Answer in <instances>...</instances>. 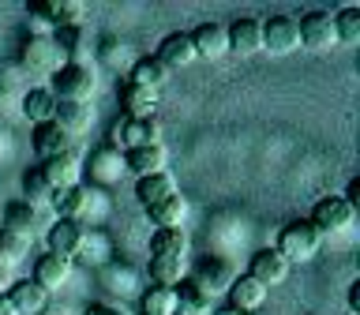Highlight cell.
I'll return each mask as SVG.
<instances>
[{"label":"cell","mask_w":360,"mask_h":315,"mask_svg":"<svg viewBox=\"0 0 360 315\" xmlns=\"http://www.w3.org/2000/svg\"><path fill=\"white\" fill-rule=\"evenodd\" d=\"M188 38L195 45V56H202V60H218V56L229 53V38H225L221 22H199Z\"/></svg>","instance_id":"cell-17"},{"label":"cell","mask_w":360,"mask_h":315,"mask_svg":"<svg viewBox=\"0 0 360 315\" xmlns=\"http://www.w3.org/2000/svg\"><path fill=\"white\" fill-rule=\"evenodd\" d=\"M109 143L128 154V150H135V146L162 143V128H158V120H117L112 131H109Z\"/></svg>","instance_id":"cell-5"},{"label":"cell","mask_w":360,"mask_h":315,"mask_svg":"<svg viewBox=\"0 0 360 315\" xmlns=\"http://www.w3.org/2000/svg\"><path fill=\"white\" fill-rule=\"evenodd\" d=\"M135 64L131 60V49H128V45H124V41H117V38H112V41H105V49H101V64Z\"/></svg>","instance_id":"cell-35"},{"label":"cell","mask_w":360,"mask_h":315,"mask_svg":"<svg viewBox=\"0 0 360 315\" xmlns=\"http://www.w3.org/2000/svg\"><path fill=\"white\" fill-rule=\"evenodd\" d=\"M169 79V72L162 64L154 60V56H139L131 68H128V83H135V86H146V90H158Z\"/></svg>","instance_id":"cell-28"},{"label":"cell","mask_w":360,"mask_h":315,"mask_svg":"<svg viewBox=\"0 0 360 315\" xmlns=\"http://www.w3.org/2000/svg\"><path fill=\"white\" fill-rule=\"evenodd\" d=\"M225 38H229V53L236 56H255L263 49V30H259V19H236L225 27Z\"/></svg>","instance_id":"cell-18"},{"label":"cell","mask_w":360,"mask_h":315,"mask_svg":"<svg viewBox=\"0 0 360 315\" xmlns=\"http://www.w3.org/2000/svg\"><path fill=\"white\" fill-rule=\"evenodd\" d=\"M53 112H56V98L49 86H34L22 94V117L34 120V124H53Z\"/></svg>","instance_id":"cell-25"},{"label":"cell","mask_w":360,"mask_h":315,"mask_svg":"<svg viewBox=\"0 0 360 315\" xmlns=\"http://www.w3.org/2000/svg\"><path fill=\"white\" fill-rule=\"evenodd\" d=\"M214 315H240V311H233V308H221V311H214Z\"/></svg>","instance_id":"cell-40"},{"label":"cell","mask_w":360,"mask_h":315,"mask_svg":"<svg viewBox=\"0 0 360 315\" xmlns=\"http://www.w3.org/2000/svg\"><path fill=\"white\" fill-rule=\"evenodd\" d=\"M41 176L49 191H60V188H79V176H83V158L79 150H68V154H56L49 162H41Z\"/></svg>","instance_id":"cell-10"},{"label":"cell","mask_w":360,"mask_h":315,"mask_svg":"<svg viewBox=\"0 0 360 315\" xmlns=\"http://www.w3.org/2000/svg\"><path fill=\"white\" fill-rule=\"evenodd\" d=\"M165 165H169V150H165L162 143H154V146H135V150L124 154V169H128V173H135V180L154 176V173H165Z\"/></svg>","instance_id":"cell-16"},{"label":"cell","mask_w":360,"mask_h":315,"mask_svg":"<svg viewBox=\"0 0 360 315\" xmlns=\"http://www.w3.org/2000/svg\"><path fill=\"white\" fill-rule=\"evenodd\" d=\"M278 252L285 255V263H311L315 255H319V248H323V236L319 229L308 221V218H300V221H289L285 229L278 233Z\"/></svg>","instance_id":"cell-2"},{"label":"cell","mask_w":360,"mask_h":315,"mask_svg":"<svg viewBox=\"0 0 360 315\" xmlns=\"http://www.w3.org/2000/svg\"><path fill=\"white\" fill-rule=\"evenodd\" d=\"M68 150H72V139H68L56 124H38V128H34V154H38L41 162H49L56 154H68Z\"/></svg>","instance_id":"cell-24"},{"label":"cell","mask_w":360,"mask_h":315,"mask_svg":"<svg viewBox=\"0 0 360 315\" xmlns=\"http://www.w3.org/2000/svg\"><path fill=\"white\" fill-rule=\"evenodd\" d=\"M308 221L319 229V236L345 233L349 225L356 221V207H353L345 195H323V199L311 207V218H308Z\"/></svg>","instance_id":"cell-4"},{"label":"cell","mask_w":360,"mask_h":315,"mask_svg":"<svg viewBox=\"0 0 360 315\" xmlns=\"http://www.w3.org/2000/svg\"><path fill=\"white\" fill-rule=\"evenodd\" d=\"M297 30H300V45L311 53H326L330 45H338L334 19L326 15V11H308V15L297 22Z\"/></svg>","instance_id":"cell-9"},{"label":"cell","mask_w":360,"mask_h":315,"mask_svg":"<svg viewBox=\"0 0 360 315\" xmlns=\"http://www.w3.org/2000/svg\"><path fill=\"white\" fill-rule=\"evenodd\" d=\"M233 266L229 263H225V259H202V263L195 266V274H191V281H195V285L202 289V292H207V297L214 300V297H218V292H229V285H233Z\"/></svg>","instance_id":"cell-13"},{"label":"cell","mask_w":360,"mask_h":315,"mask_svg":"<svg viewBox=\"0 0 360 315\" xmlns=\"http://www.w3.org/2000/svg\"><path fill=\"white\" fill-rule=\"evenodd\" d=\"M83 240H86V233H83L79 221H53L49 233H45L49 252L60 255V259H75L79 252H83Z\"/></svg>","instance_id":"cell-14"},{"label":"cell","mask_w":360,"mask_h":315,"mask_svg":"<svg viewBox=\"0 0 360 315\" xmlns=\"http://www.w3.org/2000/svg\"><path fill=\"white\" fill-rule=\"evenodd\" d=\"M184 252H188L184 229H154V236H150V259L154 255H184Z\"/></svg>","instance_id":"cell-31"},{"label":"cell","mask_w":360,"mask_h":315,"mask_svg":"<svg viewBox=\"0 0 360 315\" xmlns=\"http://www.w3.org/2000/svg\"><path fill=\"white\" fill-rule=\"evenodd\" d=\"M263 30V49L274 53V56H285L292 49H300V30H297V19L289 15H270L266 22H259Z\"/></svg>","instance_id":"cell-8"},{"label":"cell","mask_w":360,"mask_h":315,"mask_svg":"<svg viewBox=\"0 0 360 315\" xmlns=\"http://www.w3.org/2000/svg\"><path fill=\"white\" fill-rule=\"evenodd\" d=\"M117 98H120L124 120H154V112H158V90L135 86V83L124 79L120 90H117Z\"/></svg>","instance_id":"cell-11"},{"label":"cell","mask_w":360,"mask_h":315,"mask_svg":"<svg viewBox=\"0 0 360 315\" xmlns=\"http://www.w3.org/2000/svg\"><path fill=\"white\" fill-rule=\"evenodd\" d=\"M349 311H360V281L349 285Z\"/></svg>","instance_id":"cell-37"},{"label":"cell","mask_w":360,"mask_h":315,"mask_svg":"<svg viewBox=\"0 0 360 315\" xmlns=\"http://www.w3.org/2000/svg\"><path fill=\"white\" fill-rule=\"evenodd\" d=\"M143 315H176V292L150 285L143 292Z\"/></svg>","instance_id":"cell-33"},{"label":"cell","mask_w":360,"mask_h":315,"mask_svg":"<svg viewBox=\"0 0 360 315\" xmlns=\"http://www.w3.org/2000/svg\"><path fill=\"white\" fill-rule=\"evenodd\" d=\"M34 221H38V214L27 199H15L4 207V225L0 229H11V233H22V236H34Z\"/></svg>","instance_id":"cell-29"},{"label":"cell","mask_w":360,"mask_h":315,"mask_svg":"<svg viewBox=\"0 0 360 315\" xmlns=\"http://www.w3.org/2000/svg\"><path fill=\"white\" fill-rule=\"evenodd\" d=\"M19 60L30 68V72H56L60 64H68V56L56 49V41L49 38V34H30L27 41H22V53H19Z\"/></svg>","instance_id":"cell-6"},{"label":"cell","mask_w":360,"mask_h":315,"mask_svg":"<svg viewBox=\"0 0 360 315\" xmlns=\"http://www.w3.org/2000/svg\"><path fill=\"white\" fill-rule=\"evenodd\" d=\"M0 315H19V311H15V304L8 300V292H0Z\"/></svg>","instance_id":"cell-39"},{"label":"cell","mask_w":360,"mask_h":315,"mask_svg":"<svg viewBox=\"0 0 360 315\" xmlns=\"http://www.w3.org/2000/svg\"><path fill=\"white\" fill-rule=\"evenodd\" d=\"M86 188H60V191H53L49 195V207L56 210V218L60 221H79L83 218V210H86Z\"/></svg>","instance_id":"cell-23"},{"label":"cell","mask_w":360,"mask_h":315,"mask_svg":"<svg viewBox=\"0 0 360 315\" xmlns=\"http://www.w3.org/2000/svg\"><path fill=\"white\" fill-rule=\"evenodd\" d=\"M30 240H34V236H22V233L0 229V263H4V266L22 263V259H27V252H30Z\"/></svg>","instance_id":"cell-30"},{"label":"cell","mask_w":360,"mask_h":315,"mask_svg":"<svg viewBox=\"0 0 360 315\" xmlns=\"http://www.w3.org/2000/svg\"><path fill=\"white\" fill-rule=\"evenodd\" d=\"M289 263H285V255L278 252V248H259V252L252 255V266H248V278L259 281L263 289H274L281 285V281H289Z\"/></svg>","instance_id":"cell-7"},{"label":"cell","mask_w":360,"mask_h":315,"mask_svg":"<svg viewBox=\"0 0 360 315\" xmlns=\"http://www.w3.org/2000/svg\"><path fill=\"white\" fill-rule=\"evenodd\" d=\"M27 11H30L38 34H53L60 27H79V19H83V4L79 0H30Z\"/></svg>","instance_id":"cell-3"},{"label":"cell","mask_w":360,"mask_h":315,"mask_svg":"<svg viewBox=\"0 0 360 315\" xmlns=\"http://www.w3.org/2000/svg\"><path fill=\"white\" fill-rule=\"evenodd\" d=\"M184 278V255H154L150 259V281L162 289H173Z\"/></svg>","instance_id":"cell-27"},{"label":"cell","mask_w":360,"mask_h":315,"mask_svg":"<svg viewBox=\"0 0 360 315\" xmlns=\"http://www.w3.org/2000/svg\"><path fill=\"white\" fill-rule=\"evenodd\" d=\"M53 124L68 135V139H75V135L90 131V124H94V109H90V101H56Z\"/></svg>","instance_id":"cell-15"},{"label":"cell","mask_w":360,"mask_h":315,"mask_svg":"<svg viewBox=\"0 0 360 315\" xmlns=\"http://www.w3.org/2000/svg\"><path fill=\"white\" fill-rule=\"evenodd\" d=\"M8 300L15 304V311L19 315H41L45 311V304H49V292H45L38 281H11V289H8Z\"/></svg>","instance_id":"cell-20"},{"label":"cell","mask_w":360,"mask_h":315,"mask_svg":"<svg viewBox=\"0 0 360 315\" xmlns=\"http://www.w3.org/2000/svg\"><path fill=\"white\" fill-rule=\"evenodd\" d=\"M83 315H124V311H117V308H109V304H90V308H86Z\"/></svg>","instance_id":"cell-36"},{"label":"cell","mask_w":360,"mask_h":315,"mask_svg":"<svg viewBox=\"0 0 360 315\" xmlns=\"http://www.w3.org/2000/svg\"><path fill=\"white\" fill-rule=\"evenodd\" d=\"M154 60L165 68V72H180V68H188V64H195L199 56H195V45H191L188 34H165L162 45H158V53H154Z\"/></svg>","instance_id":"cell-12"},{"label":"cell","mask_w":360,"mask_h":315,"mask_svg":"<svg viewBox=\"0 0 360 315\" xmlns=\"http://www.w3.org/2000/svg\"><path fill=\"white\" fill-rule=\"evenodd\" d=\"M94 86H98V72L79 60H68L49 75V90L56 101H86L94 94Z\"/></svg>","instance_id":"cell-1"},{"label":"cell","mask_w":360,"mask_h":315,"mask_svg":"<svg viewBox=\"0 0 360 315\" xmlns=\"http://www.w3.org/2000/svg\"><path fill=\"white\" fill-rule=\"evenodd\" d=\"M22 191H27V202L34 207L38 199H49L53 191H49V184H45V176H41V169H27L22 173Z\"/></svg>","instance_id":"cell-34"},{"label":"cell","mask_w":360,"mask_h":315,"mask_svg":"<svg viewBox=\"0 0 360 315\" xmlns=\"http://www.w3.org/2000/svg\"><path fill=\"white\" fill-rule=\"evenodd\" d=\"M68 278H72V259H60V255H53V252H45L38 259V266H34V281H38L45 292L60 289Z\"/></svg>","instance_id":"cell-22"},{"label":"cell","mask_w":360,"mask_h":315,"mask_svg":"<svg viewBox=\"0 0 360 315\" xmlns=\"http://www.w3.org/2000/svg\"><path fill=\"white\" fill-rule=\"evenodd\" d=\"M150 214V221H154V229H180V221H184V214H188V199L180 195H169L165 202H158L154 210H146Z\"/></svg>","instance_id":"cell-26"},{"label":"cell","mask_w":360,"mask_h":315,"mask_svg":"<svg viewBox=\"0 0 360 315\" xmlns=\"http://www.w3.org/2000/svg\"><path fill=\"white\" fill-rule=\"evenodd\" d=\"M229 308L233 311H240V315H252V311H259L266 304V289L259 285V281H252L248 274H240V278H233V285H229Z\"/></svg>","instance_id":"cell-19"},{"label":"cell","mask_w":360,"mask_h":315,"mask_svg":"<svg viewBox=\"0 0 360 315\" xmlns=\"http://www.w3.org/2000/svg\"><path fill=\"white\" fill-rule=\"evenodd\" d=\"M11 281H15V278H11V266L0 263V292H8V289H11Z\"/></svg>","instance_id":"cell-38"},{"label":"cell","mask_w":360,"mask_h":315,"mask_svg":"<svg viewBox=\"0 0 360 315\" xmlns=\"http://www.w3.org/2000/svg\"><path fill=\"white\" fill-rule=\"evenodd\" d=\"M169 195H176V180L165 173H154V176H143L139 184H135V199H139L143 210H154L158 202H165Z\"/></svg>","instance_id":"cell-21"},{"label":"cell","mask_w":360,"mask_h":315,"mask_svg":"<svg viewBox=\"0 0 360 315\" xmlns=\"http://www.w3.org/2000/svg\"><path fill=\"white\" fill-rule=\"evenodd\" d=\"M334 34H338L342 45H356L360 41V8L356 4H345L334 15Z\"/></svg>","instance_id":"cell-32"}]
</instances>
